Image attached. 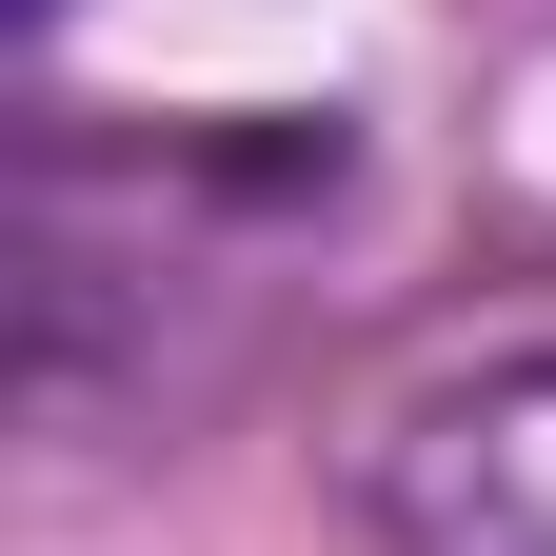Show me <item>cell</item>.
Listing matches in <instances>:
<instances>
[{
	"instance_id": "obj_1",
	"label": "cell",
	"mask_w": 556,
	"mask_h": 556,
	"mask_svg": "<svg viewBox=\"0 0 556 556\" xmlns=\"http://www.w3.org/2000/svg\"><path fill=\"white\" fill-rule=\"evenodd\" d=\"M358 517L378 556H556V338L397 397L358 457Z\"/></svg>"
}]
</instances>
